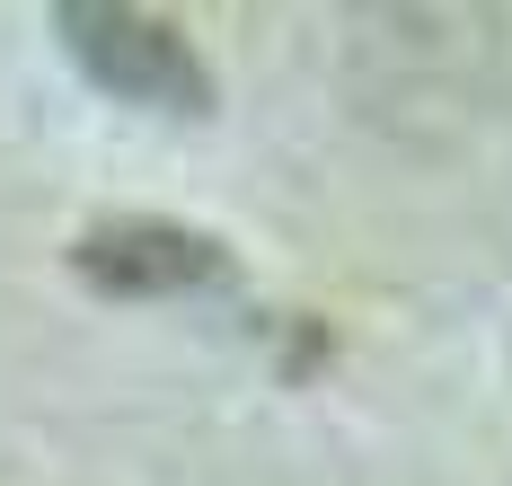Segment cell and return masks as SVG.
Here are the masks:
<instances>
[{"instance_id": "cell-1", "label": "cell", "mask_w": 512, "mask_h": 486, "mask_svg": "<svg viewBox=\"0 0 512 486\" xmlns=\"http://www.w3.org/2000/svg\"><path fill=\"white\" fill-rule=\"evenodd\" d=\"M62 36H71V54H80V71L98 80V89H115V98H133V107H177V115H204L212 80L204 62L186 54V36L177 27H159V18H142V9H62Z\"/></svg>"}, {"instance_id": "cell-2", "label": "cell", "mask_w": 512, "mask_h": 486, "mask_svg": "<svg viewBox=\"0 0 512 486\" xmlns=\"http://www.w3.org/2000/svg\"><path fill=\"white\" fill-rule=\"evenodd\" d=\"M80 274L106 292H195V283H221V248L168 221H115L80 239Z\"/></svg>"}]
</instances>
